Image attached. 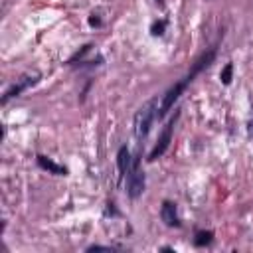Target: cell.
Segmentation results:
<instances>
[{"label":"cell","instance_id":"6da1fadb","mask_svg":"<svg viewBox=\"0 0 253 253\" xmlns=\"http://www.w3.org/2000/svg\"><path fill=\"white\" fill-rule=\"evenodd\" d=\"M158 117V99L146 101L134 115V136L144 138L152 126V121Z\"/></svg>","mask_w":253,"mask_h":253},{"label":"cell","instance_id":"7a4b0ae2","mask_svg":"<svg viewBox=\"0 0 253 253\" xmlns=\"http://www.w3.org/2000/svg\"><path fill=\"white\" fill-rule=\"evenodd\" d=\"M126 192L130 198H138L144 192V172L140 168L138 156L132 158V164L126 172Z\"/></svg>","mask_w":253,"mask_h":253},{"label":"cell","instance_id":"3957f363","mask_svg":"<svg viewBox=\"0 0 253 253\" xmlns=\"http://www.w3.org/2000/svg\"><path fill=\"white\" fill-rule=\"evenodd\" d=\"M178 115H180V113H176V115L170 119V123L164 126V130H162V134H160L158 142L154 144V148H152V150H150V154H148V160H150V162H152V160H156L158 156H162V154L168 150V146H170V142H172V128H174V123H176Z\"/></svg>","mask_w":253,"mask_h":253},{"label":"cell","instance_id":"277c9868","mask_svg":"<svg viewBox=\"0 0 253 253\" xmlns=\"http://www.w3.org/2000/svg\"><path fill=\"white\" fill-rule=\"evenodd\" d=\"M186 85H188V81H186V77L182 79V81H178V83H174V87H170L168 91H166V95L162 97V101H160V107H158V117H164L168 111H170V107L178 101V97L182 95V91L186 89Z\"/></svg>","mask_w":253,"mask_h":253},{"label":"cell","instance_id":"5b68a950","mask_svg":"<svg viewBox=\"0 0 253 253\" xmlns=\"http://www.w3.org/2000/svg\"><path fill=\"white\" fill-rule=\"evenodd\" d=\"M32 83H36V77H30V75H26V77H22L20 81H16L6 93H4V97H2V103H8L12 97H18L26 87H30Z\"/></svg>","mask_w":253,"mask_h":253},{"label":"cell","instance_id":"8992f818","mask_svg":"<svg viewBox=\"0 0 253 253\" xmlns=\"http://www.w3.org/2000/svg\"><path fill=\"white\" fill-rule=\"evenodd\" d=\"M160 215H162V221L170 227H178L180 225V219H178V211H176V204L174 202H164L162 204V210H160Z\"/></svg>","mask_w":253,"mask_h":253},{"label":"cell","instance_id":"52a82bcc","mask_svg":"<svg viewBox=\"0 0 253 253\" xmlns=\"http://www.w3.org/2000/svg\"><path fill=\"white\" fill-rule=\"evenodd\" d=\"M38 164L43 168V170H49L51 174H57V176H65L67 174V170L63 168V166H59V164H55L51 158H47V156H38Z\"/></svg>","mask_w":253,"mask_h":253},{"label":"cell","instance_id":"ba28073f","mask_svg":"<svg viewBox=\"0 0 253 253\" xmlns=\"http://www.w3.org/2000/svg\"><path fill=\"white\" fill-rule=\"evenodd\" d=\"M117 162H119L121 176H125V174L128 172L130 164H132V158H130V152H128V148H126V146H123V148L119 150V154H117Z\"/></svg>","mask_w":253,"mask_h":253},{"label":"cell","instance_id":"9c48e42d","mask_svg":"<svg viewBox=\"0 0 253 253\" xmlns=\"http://www.w3.org/2000/svg\"><path fill=\"white\" fill-rule=\"evenodd\" d=\"M211 239H213V233H211V231H198L194 243H196L198 247H204V245L211 243Z\"/></svg>","mask_w":253,"mask_h":253},{"label":"cell","instance_id":"30bf717a","mask_svg":"<svg viewBox=\"0 0 253 253\" xmlns=\"http://www.w3.org/2000/svg\"><path fill=\"white\" fill-rule=\"evenodd\" d=\"M231 73H233V65L227 63V65L221 69V73H219V79H221L223 85H229V83H231Z\"/></svg>","mask_w":253,"mask_h":253},{"label":"cell","instance_id":"8fae6325","mask_svg":"<svg viewBox=\"0 0 253 253\" xmlns=\"http://www.w3.org/2000/svg\"><path fill=\"white\" fill-rule=\"evenodd\" d=\"M162 30H164V22H156V24L152 26V36H160Z\"/></svg>","mask_w":253,"mask_h":253},{"label":"cell","instance_id":"7c38bea8","mask_svg":"<svg viewBox=\"0 0 253 253\" xmlns=\"http://www.w3.org/2000/svg\"><path fill=\"white\" fill-rule=\"evenodd\" d=\"M89 24L91 26H99V18H89Z\"/></svg>","mask_w":253,"mask_h":253},{"label":"cell","instance_id":"4fadbf2b","mask_svg":"<svg viewBox=\"0 0 253 253\" xmlns=\"http://www.w3.org/2000/svg\"><path fill=\"white\" fill-rule=\"evenodd\" d=\"M251 128H253V123H251Z\"/></svg>","mask_w":253,"mask_h":253}]
</instances>
